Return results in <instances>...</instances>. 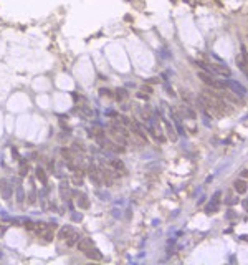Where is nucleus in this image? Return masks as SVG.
Returning a JSON list of instances; mask_svg holds the SVG:
<instances>
[{"label":"nucleus","mask_w":248,"mask_h":265,"mask_svg":"<svg viewBox=\"0 0 248 265\" xmlns=\"http://www.w3.org/2000/svg\"><path fill=\"white\" fill-rule=\"evenodd\" d=\"M227 88H230L232 93H235V95H238V96H245V93H246L245 86L240 85V83H238V81H235V80H227Z\"/></svg>","instance_id":"1"},{"label":"nucleus","mask_w":248,"mask_h":265,"mask_svg":"<svg viewBox=\"0 0 248 265\" xmlns=\"http://www.w3.org/2000/svg\"><path fill=\"white\" fill-rule=\"evenodd\" d=\"M76 245H78L79 252H84V254H86L88 250L93 247V244H91V240H89V239H79V240H78V244H76Z\"/></svg>","instance_id":"2"},{"label":"nucleus","mask_w":248,"mask_h":265,"mask_svg":"<svg viewBox=\"0 0 248 265\" xmlns=\"http://www.w3.org/2000/svg\"><path fill=\"white\" fill-rule=\"evenodd\" d=\"M212 71L222 75V76H230V70H228L225 65H212Z\"/></svg>","instance_id":"3"},{"label":"nucleus","mask_w":248,"mask_h":265,"mask_svg":"<svg viewBox=\"0 0 248 265\" xmlns=\"http://www.w3.org/2000/svg\"><path fill=\"white\" fill-rule=\"evenodd\" d=\"M233 187H235V191L238 192V194H245V192L248 191L246 182H245V181H242V179H237L235 182H233Z\"/></svg>","instance_id":"4"},{"label":"nucleus","mask_w":248,"mask_h":265,"mask_svg":"<svg viewBox=\"0 0 248 265\" xmlns=\"http://www.w3.org/2000/svg\"><path fill=\"white\" fill-rule=\"evenodd\" d=\"M76 197H78V205H79V207H83V209H88V207H89V201H88V197L84 196V194H78Z\"/></svg>","instance_id":"5"},{"label":"nucleus","mask_w":248,"mask_h":265,"mask_svg":"<svg viewBox=\"0 0 248 265\" xmlns=\"http://www.w3.org/2000/svg\"><path fill=\"white\" fill-rule=\"evenodd\" d=\"M109 166H111L116 172L124 171V164H122V161H118V159H114V161H109Z\"/></svg>","instance_id":"6"},{"label":"nucleus","mask_w":248,"mask_h":265,"mask_svg":"<svg viewBox=\"0 0 248 265\" xmlns=\"http://www.w3.org/2000/svg\"><path fill=\"white\" fill-rule=\"evenodd\" d=\"M86 255H88L89 258H94V260H101V258H103V257H101V254H99V252H98V250L94 249V247H91V249H89L88 252H86Z\"/></svg>","instance_id":"7"},{"label":"nucleus","mask_w":248,"mask_h":265,"mask_svg":"<svg viewBox=\"0 0 248 265\" xmlns=\"http://www.w3.org/2000/svg\"><path fill=\"white\" fill-rule=\"evenodd\" d=\"M75 230L73 229H70V227H65V229H61V232H60V239H63V240H66L70 237L71 234H73Z\"/></svg>","instance_id":"8"},{"label":"nucleus","mask_w":248,"mask_h":265,"mask_svg":"<svg viewBox=\"0 0 248 265\" xmlns=\"http://www.w3.org/2000/svg\"><path fill=\"white\" fill-rule=\"evenodd\" d=\"M164 124H165V129H167V133H169V138L172 139V141H175V139H177V134L174 133V129H172V126H170V123L169 121H164Z\"/></svg>","instance_id":"9"},{"label":"nucleus","mask_w":248,"mask_h":265,"mask_svg":"<svg viewBox=\"0 0 248 265\" xmlns=\"http://www.w3.org/2000/svg\"><path fill=\"white\" fill-rule=\"evenodd\" d=\"M36 177H38V179H40L41 182H46V176H45V171H43V169H40V167H38V169H36Z\"/></svg>","instance_id":"10"},{"label":"nucleus","mask_w":248,"mask_h":265,"mask_svg":"<svg viewBox=\"0 0 248 265\" xmlns=\"http://www.w3.org/2000/svg\"><path fill=\"white\" fill-rule=\"evenodd\" d=\"M217 209H218V204H217V202H213V204H210V205H207V209H205V210H207L208 214H210V212H215Z\"/></svg>","instance_id":"11"},{"label":"nucleus","mask_w":248,"mask_h":265,"mask_svg":"<svg viewBox=\"0 0 248 265\" xmlns=\"http://www.w3.org/2000/svg\"><path fill=\"white\" fill-rule=\"evenodd\" d=\"M126 96H127V95H126V91H124V90H118V91H116V98H118V99H124Z\"/></svg>","instance_id":"12"},{"label":"nucleus","mask_w":248,"mask_h":265,"mask_svg":"<svg viewBox=\"0 0 248 265\" xmlns=\"http://www.w3.org/2000/svg\"><path fill=\"white\" fill-rule=\"evenodd\" d=\"M220 196H222V192H220V191H217L215 194H213V199H212V201H213V202H217V204H218V201H220Z\"/></svg>","instance_id":"13"},{"label":"nucleus","mask_w":248,"mask_h":265,"mask_svg":"<svg viewBox=\"0 0 248 265\" xmlns=\"http://www.w3.org/2000/svg\"><path fill=\"white\" fill-rule=\"evenodd\" d=\"M242 176H243V177H248V169H245V171H242Z\"/></svg>","instance_id":"14"},{"label":"nucleus","mask_w":248,"mask_h":265,"mask_svg":"<svg viewBox=\"0 0 248 265\" xmlns=\"http://www.w3.org/2000/svg\"><path fill=\"white\" fill-rule=\"evenodd\" d=\"M243 207H245V209L248 210V199H246V201H243Z\"/></svg>","instance_id":"15"},{"label":"nucleus","mask_w":248,"mask_h":265,"mask_svg":"<svg viewBox=\"0 0 248 265\" xmlns=\"http://www.w3.org/2000/svg\"><path fill=\"white\" fill-rule=\"evenodd\" d=\"M240 239H242V240H245V242H248V235H242Z\"/></svg>","instance_id":"16"},{"label":"nucleus","mask_w":248,"mask_h":265,"mask_svg":"<svg viewBox=\"0 0 248 265\" xmlns=\"http://www.w3.org/2000/svg\"><path fill=\"white\" fill-rule=\"evenodd\" d=\"M246 76H248V73H246Z\"/></svg>","instance_id":"17"}]
</instances>
